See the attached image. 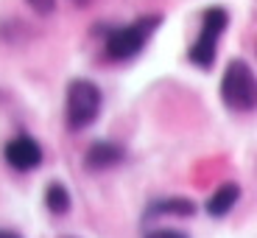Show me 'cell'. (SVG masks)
<instances>
[{"label":"cell","mask_w":257,"mask_h":238,"mask_svg":"<svg viewBox=\"0 0 257 238\" xmlns=\"http://www.w3.org/2000/svg\"><path fill=\"white\" fill-rule=\"evenodd\" d=\"M146 238H190V235L176 230V227H157V230L146 232Z\"/></svg>","instance_id":"11"},{"label":"cell","mask_w":257,"mask_h":238,"mask_svg":"<svg viewBox=\"0 0 257 238\" xmlns=\"http://www.w3.org/2000/svg\"><path fill=\"white\" fill-rule=\"evenodd\" d=\"M160 23H162L160 14H146V17H137L135 23H128V26L106 28V37H103V51H106V56L112 62H128V59H135L148 45V39L160 28Z\"/></svg>","instance_id":"1"},{"label":"cell","mask_w":257,"mask_h":238,"mask_svg":"<svg viewBox=\"0 0 257 238\" xmlns=\"http://www.w3.org/2000/svg\"><path fill=\"white\" fill-rule=\"evenodd\" d=\"M0 238H23V232L12 230V227H0Z\"/></svg>","instance_id":"12"},{"label":"cell","mask_w":257,"mask_h":238,"mask_svg":"<svg viewBox=\"0 0 257 238\" xmlns=\"http://www.w3.org/2000/svg\"><path fill=\"white\" fill-rule=\"evenodd\" d=\"M226 26H229V12L224 6H210L201 14V28L196 42L187 51V59L190 64H196L199 70H212L215 64V56H218V42L224 37Z\"/></svg>","instance_id":"4"},{"label":"cell","mask_w":257,"mask_h":238,"mask_svg":"<svg viewBox=\"0 0 257 238\" xmlns=\"http://www.w3.org/2000/svg\"><path fill=\"white\" fill-rule=\"evenodd\" d=\"M45 207H48L51 216H67V213H70L73 196H70V191H67L64 182H59V180L48 182V188H45Z\"/></svg>","instance_id":"9"},{"label":"cell","mask_w":257,"mask_h":238,"mask_svg":"<svg viewBox=\"0 0 257 238\" xmlns=\"http://www.w3.org/2000/svg\"><path fill=\"white\" fill-rule=\"evenodd\" d=\"M238 202H240V185H238V182H224V185H218L215 191L210 193L204 210H207L210 219H224V216L238 205Z\"/></svg>","instance_id":"8"},{"label":"cell","mask_w":257,"mask_h":238,"mask_svg":"<svg viewBox=\"0 0 257 238\" xmlns=\"http://www.w3.org/2000/svg\"><path fill=\"white\" fill-rule=\"evenodd\" d=\"M196 202L187 196H160L146 207L143 219H162V216H174V219H190L196 216Z\"/></svg>","instance_id":"7"},{"label":"cell","mask_w":257,"mask_h":238,"mask_svg":"<svg viewBox=\"0 0 257 238\" xmlns=\"http://www.w3.org/2000/svg\"><path fill=\"white\" fill-rule=\"evenodd\" d=\"M126 160V148L117 146L112 140H95L90 148H87V154H84V168L90 171V174H101L106 168H115Z\"/></svg>","instance_id":"6"},{"label":"cell","mask_w":257,"mask_h":238,"mask_svg":"<svg viewBox=\"0 0 257 238\" xmlns=\"http://www.w3.org/2000/svg\"><path fill=\"white\" fill-rule=\"evenodd\" d=\"M26 3L39 14V17H51L53 9H56V0H26Z\"/></svg>","instance_id":"10"},{"label":"cell","mask_w":257,"mask_h":238,"mask_svg":"<svg viewBox=\"0 0 257 238\" xmlns=\"http://www.w3.org/2000/svg\"><path fill=\"white\" fill-rule=\"evenodd\" d=\"M3 157H6V163L14 168V171H34V168L42 166V146H39L37 137L31 135H14L12 140L6 143V148H3Z\"/></svg>","instance_id":"5"},{"label":"cell","mask_w":257,"mask_h":238,"mask_svg":"<svg viewBox=\"0 0 257 238\" xmlns=\"http://www.w3.org/2000/svg\"><path fill=\"white\" fill-rule=\"evenodd\" d=\"M103 96L101 87L90 78H73L67 84V96H64V121L70 132H84L101 118Z\"/></svg>","instance_id":"2"},{"label":"cell","mask_w":257,"mask_h":238,"mask_svg":"<svg viewBox=\"0 0 257 238\" xmlns=\"http://www.w3.org/2000/svg\"><path fill=\"white\" fill-rule=\"evenodd\" d=\"M221 101L232 112H251L257 107V76L246 59H232L221 76Z\"/></svg>","instance_id":"3"}]
</instances>
